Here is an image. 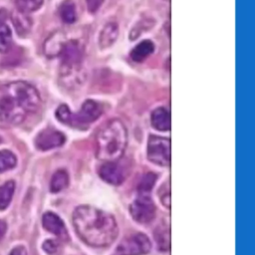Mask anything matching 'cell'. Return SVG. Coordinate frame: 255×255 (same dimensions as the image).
I'll return each instance as SVG.
<instances>
[{"mask_svg":"<svg viewBox=\"0 0 255 255\" xmlns=\"http://www.w3.org/2000/svg\"><path fill=\"white\" fill-rule=\"evenodd\" d=\"M129 213L138 223H148L155 216V205L146 194H139L129 206Z\"/></svg>","mask_w":255,"mask_h":255,"instance_id":"obj_7","label":"cell"},{"mask_svg":"<svg viewBox=\"0 0 255 255\" xmlns=\"http://www.w3.org/2000/svg\"><path fill=\"white\" fill-rule=\"evenodd\" d=\"M102 112L103 110L100 104L93 100H87L77 114H74L67 105L63 104L58 107L55 115L63 124L74 127H84L98 120L102 115Z\"/></svg>","mask_w":255,"mask_h":255,"instance_id":"obj_4","label":"cell"},{"mask_svg":"<svg viewBox=\"0 0 255 255\" xmlns=\"http://www.w3.org/2000/svg\"><path fill=\"white\" fill-rule=\"evenodd\" d=\"M150 122L152 127L161 131H166L170 129V115L169 112L160 107L155 109L150 116Z\"/></svg>","mask_w":255,"mask_h":255,"instance_id":"obj_14","label":"cell"},{"mask_svg":"<svg viewBox=\"0 0 255 255\" xmlns=\"http://www.w3.org/2000/svg\"><path fill=\"white\" fill-rule=\"evenodd\" d=\"M65 141L66 136L63 132L48 128L37 134L35 138V145L40 150H49L63 145Z\"/></svg>","mask_w":255,"mask_h":255,"instance_id":"obj_9","label":"cell"},{"mask_svg":"<svg viewBox=\"0 0 255 255\" xmlns=\"http://www.w3.org/2000/svg\"><path fill=\"white\" fill-rule=\"evenodd\" d=\"M100 177L109 184L119 185L125 180V171L116 161H104L99 169Z\"/></svg>","mask_w":255,"mask_h":255,"instance_id":"obj_11","label":"cell"},{"mask_svg":"<svg viewBox=\"0 0 255 255\" xmlns=\"http://www.w3.org/2000/svg\"><path fill=\"white\" fill-rule=\"evenodd\" d=\"M72 219L78 236L90 246H108L118 236L119 228L115 217L97 207L78 206L73 212Z\"/></svg>","mask_w":255,"mask_h":255,"instance_id":"obj_2","label":"cell"},{"mask_svg":"<svg viewBox=\"0 0 255 255\" xmlns=\"http://www.w3.org/2000/svg\"><path fill=\"white\" fill-rule=\"evenodd\" d=\"M151 248L148 237L143 233H134L125 238L113 255H144Z\"/></svg>","mask_w":255,"mask_h":255,"instance_id":"obj_6","label":"cell"},{"mask_svg":"<svg viewBox=\"0 0 255 255\" xmlns=\"http://www.w3.org/2000/svg\"><path fill=\"white\" fill-rule=\"evenodd\" d=\"M155 181H156V175L154 173L148 172L145 175H143L140 181L138 182V186H137V189L140 192V194L148 193L153 187Z\"/></svg>","mask_w":255,"mask_h":255,"instance_id":"obj_24","label":"cell"},{"mask_svg":"<svg viewBox=\"0 0 255 255\" xmlns=\"http://www.w3.org/2000/svg\"><path fill=\"white\" fill-rule=\"evenodd\" d=\"M40 106V94L32 85L16 81L0 86V128L23 123Z\"/></svg>","mask_w":255,"mask_h":255,"instance_id":"obj_1","label":"cell"},{"mask_svg":"<svg viewBox=\"0 0 255 255\" xmlns=\"http://www.w3.org/2000/svg\"><path fill=\"white\" fill-rule=\"evenodd\" d=\"M148 159L160 166L170 163V139L158 135H150L147 140Z\"/></svg>","mask_w":255,"mask_h":255,"instance_id":"obj_5","label":"cell"},{"mask_svg":"<svg viewBox=\"0 0 255 255\" xmlns=\"http://www.w3.org/2000/svg\"><path fill=\"white\" fill-rule=\"evenodd\" d=\"M9 255H28V253L24 246H17L12 249Z\"/></svg>","mask_w":255,"mask_h":255,"instance_id":"obj_27","label":"cell"},{"mask_svg":"<svg viewBox=\"0 0 255 255\" xmlns=\"http://www.w3.org/2000/svg\"><path fill=\"white\" fill-rule=\"evenodd\" d=\"M155 241L160 250L166 251L169 248V232L165 225L158 226L154 233Z\"/></svg>","mask_w":255,"mask_h":255,"instance_id":"obj_22","label":"cell"},{"mask_svg":"<svg viewBox=\"0 0 255 255\" xmlns=\"http://www.w3.org/2000/svg\"><path fill=\"white\" fill-rule=\"evenodd\" d=\"M60 56L62 58L61 69L81 68L84 48L78 40H69L66 42Z\"/></svg>","mask_w":255,"mask_h":255,"instance_id":"obj_8","label":"cell"},{"mask_svg":"<svg viewBox=\"0 0 255 255\" xmlns=\"http://www.w3.org/2000/svg\"><path fill=\"white\" fill-rule=\"evenodd\" d=\"M59 15L61 19L67 23L72 24L77 19L76 5L72 0H65L59 7Z\"/></svg>","mask_w":255,"mask_h":255,"instance_id":"obj_19","label":"cell"},{"mask_svg":"<svg viewBox=\"0 0 255 255\" xmlns=\"http://www.w3.org/2000/svg\"><path fill=\"white\" fill-rule=\"evenodd\" d=\"M42 223H43V227L47 231L53 233L59 239L64 241L69 240V233L64 224V221L56 213L51 211L44 213L42 217Z\"/></svg>","mask_w":255,"mask_h":255,"instance_id":"obj_10","label":"cell"},{"mask_svg":"<svg viewBox=\"0 0 255 255\" xmlns=\"http://www.w3.org/2000/svg\"><path fill=\"white\" fill-rule=\"evenodd\" d=\"M69 184V174L65 169H58L50 181V190L54 193L65 189Z\"/></svg>","mask_w":255,"mask_h":255,"instance_id":"obj_18","label":"cell"},{"mask_svg":"<svg viewBox=\"0 0 255 255\" xmlns=\"http://www.w3.org/2000/svg\"><path fill=\"white\" fill-rule=\"evenodd\" d=\"M66 36L62 31L53 32L44 42L43 51L48 58H55L61 55L66 44Z\"/></svg>","mask_w":255,"mask_h":255,"instance_id":"obj_12","label":"cell"},{"mask_svg":"<svg viewBox=\"0 0 255 255\" xmlns=\"http://www.w3.org/2000/svg\"><path fill=\"white\" fill-rule=\"evenodd\" d=\"M6 230H7V225H6L5 221L0 219V240L4 237V235L6 233Z\"/></svg>","mask_w":255,"mask_h":255,"instance_id":"obj_28","label":"cell"},{"mask_svg":"<svg viewBox=\"0 0 255 255\" xmlns=\"http://www.w3.org/2000/svg\"><path fill=\"white\" fill-rule=\"evenodd\" d=\"M16 164L17 157L12 151L8 149L0 150V173L14 168Z\"/></svg>","mask_w":255,"mask_h":255,"instance_id":"obj_21","label":"cell"},{"mask_svg":"<svg viewBox=\"0 0 255 255\" xmlns=\"http://www.w3.org/2000/svg\"><path fill=\"white\" fill-rule=\"evenodd\" d=\"M154 51V45L149 40H143L139 42L133 49L130 51V58L132 61L140 63L143 62L147 57H149Z\"/></svg>","mask_w":255,"mask_h":255,"instance_id":"obj_17","label":"cell"},{"mask_svg":"<svg viewBox=\"0 0 255 255\" xmlns=\"http://www.w3.org/2000/svg\"><path fill=\"white\" fill-rule=\"evenodd\" d=\"M128 143V131L122 121H108L96 136V155L103 161H117L125 152Z\"/></svg>","mask_w":255,"mask_h":255,"instance_id":"obj_3","label":"cell"},{"mask_svg":"<svg viewBox=\"0 0 255 255\" xmlns=\"http://www.w3.org/2000/svg\"><path fill=\"white\" fill-rule=\"evenodd\" d=\"M43 249L45 250L46 253L50 254V255H56L59 254L60 251V243L57 240H53V239H49L46 240L43 243Z\"/></svg>","mask_w":255,"mask_h":255,"instance_id":"obj_25","label":"cell"},{"mask_svg":"<svg viewBox=\"0 0 255 255\" xmlns=\"http://www.w3.org/2000/svg\"><path fill=\"white\" fill-rule=\"evenodd\" d=\"M11 19L17 33L20 36H25L30 32L32 27V20L26 13L16 9L12 12Z\"/></svg>","mask_w":255,"mask_h":255,"instance_id":"obj_15","label":"cell"},{"mask_svg":"<svg viewBox=\"0 0 255 255\" xmlns=\"http://www.w3.org/2000/svg\"><path fill=\"white\" fill-rule=\"evenodd\" d=\"M15 4L19 11L28 14L38 10L43 4V0H15Z\"/></svg>","mask_w":255,"mask_h":255,"instance_id":"obj_23","label":"cell"},{"mask_svg":"<svg viewBox=\"0 0 255 255\" xmlns=\"http://www.w3.org/2000/svg\"><path fill=\"white\" fill-rule=\"evenodd\" d=\"M5 11H0V53L6 54L12 49V32L5 23Z\"/></svg>","mask_w":255,"mask_h":255,"instance_id":"obj_16","label":"cell"},{"mask_svg":"<svg viewBox=\"0 0 255 255\" xmlns=\"http://www.w3.org/2000/svg\"><path fill=\"white\" fill-rule=\"evenodd\" d=\"M15 190V182L9 180L0 185V210H5L13 197Z\"/></svg>","mask_w":255,"mask_h":255,"instance_id":"obj_20","label":"cell"},{"mask_svg":"<svg viewBox=\"0 0 255 255\" xmlns=\"http://www.w3.org/2000/svg\"><path fill=\"white\" fill-rule=\"evenodd\" d=\"M119 35V26L116 22H108L100 32L99 46L101 49L111 47L117 40Z\"/></svg>","mask_w":255,"mask_h":255,"instance_id":"obj_13","label":"cell"},{"mask_svg":"<svg viewBox=\"0 0 255 255\" xmlns=\"http://www.w3.org/2000/svg\"><path fill=\"white\" fill-rule=\"evenodd\" d=\"M166 1H169V0H166Z\"/></svg>","mask_w":255,"mask_h":255,"instance_id":"obj_29","label":"cell"},{"mask_svg":"<svg viewBox=\"0 0 255 255\" xmlns=\"http://www.w3.org/2000/svg\"><path fill=\"white\" fill-rule=\"evenodd\" d=\"M104 3V0H86L87 8L90 13H96Z\"/></svg>","mask_w":255,"mask_h":255,"instance_id":"obj_26","label":"cell"}]
</instances>
